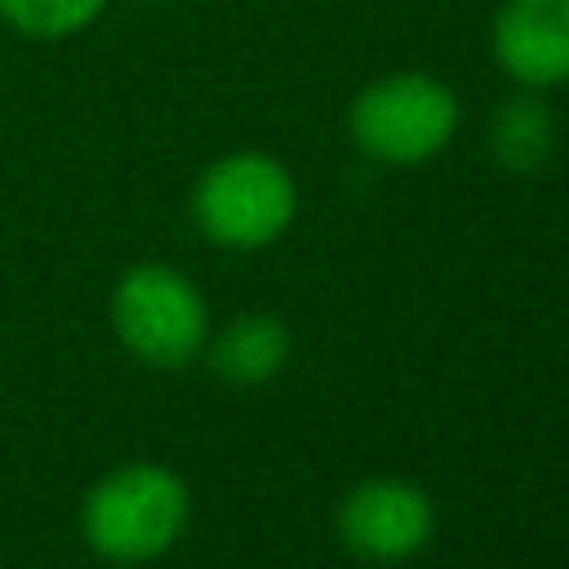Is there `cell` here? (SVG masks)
<instances>
[{
	"mask_svg": "<svg viewBox=\"0 0 569 569\" xmlns=\"http://www.w3.org/2000/svg\"><path fill=\"white\" fill-rule=\"evenodd\" d=\"M111 325L142 365L182 369L204 347V298L182 271L142 262L129 267L116 284Z\"/></svg>",
	"mask_w": 569,
	"mask_h": 569,
	"instance_id": "3957f363",
	"label": "cell"
},
{
	"mask_svg": "<svg viewBox=\"0 0 569 569\" xmlns=\"http://www.w3.org/2000/svg\"><path fill=\"white\" fill-rule=\"evenodd\" d=\"M489 147L493 160L511 173H529L547 160L551 151V111L542 107V98L533 93H516L493 111L489 124Z\"/></svg>",
	"mask_w": 569,
	"mask_h": 569,
	"instance_id": "ba28073f",
	"label": "cell"
},
{
	"mask_svg": "<svg viewBox=\"0 0 569 569\" xmlns=\"http://www.w3.org/2000/svg\"><path fill=\"white\" fill-rule=\"evenodd\" d=\"M431 498L396 476L360 480L338 507V538L351 556L373 565L409 560L431 538Z\"/></svg>",
	"mask_w": 569,
	"mask_h": 569,
	"instance_id": "5b68a950",
	"label": "cell"
},
{
	"mask_svg": "<svg viewBox=\"0 0 569 569\" xmlns=\"http://www.w3.org/2000/svg\"><path fill=\"white\" fill-rule=\"evenodd\" d=\"M351 138L365 156L387 164H418L436 156L458 124L453 93L431 76H382L351 102Z\"/></svg>",
	"mask_w": 569,
	"mask_h": 569,
	"instance_id": "277c9868",
	"label": "cell"
},
{
	"mask_svg": "<svg viewBox=\"0 0 569 569\" xmlns=\"http://www.w3.org/2000/svg\"><path fill=\"white\" fill-rule=\"evenodd\" d=\"M289 360V329L280 316L271 311H244L236 316L209 347V365L227 378V382H240V387H253V382H267L284 369Z\"/></svg>",
	"mask_w": 569,
	"mask_h": 569,
	"instance_id": "52a82bcc",
	"label": "cell"
},
{
	"mask_svg": "<svg viewBox=\"0 0 569 569\" xmlns=\"http://www.w3.org/2000/svg\"><path fill=\"white\" fill-rule=\"evenodd\" d=\"M493 58L529 89L569 80V0H507L493 18Z\"/></svg>",
	"mask_w": 569,
	"mask_h": 569,
	"instance_id": "8992f818",
	"label": "cell"
},
{
	"mask_svg": "<svg viewBox=\"0 0 569 569\" xmlns=\"http://www.w3.org/2000/svg\"><path fill=\"white\" fill-rule=\"evenodd\" d=\"M107 0H0V18L31 40H62L84 31Z\"/></svg>",
	"mask_w": 569,
	"mask_h": 569,
	"instance_id": "9c48e42d",
	"label": "cell"
},
{
	"mask_svg": "<svg viewBox=\"0 0 569 569\" xmlns=\"http://www.w3.org/2000/svg\"><path fill=\"white\" fill-rule=\"evenodd\" d=\"M187 511L191 498L178 471L160 462H124L89 489L80 525L98 556L133 565L169 551L187 525Z\"/></svg>",
	"mask_w": 569,
	"mask_h": 569,
	"instance_id": "6da1fadb",
	"label": "cell"
},
{
	"mask_svg": "<svg viewBox=\"0 0 569 569\" xmlns=\"http://www.w3.org/2000/svg\"><path fill=\"white\" fill-rule=\"evenodd\" d=\"M293 178L262 151H236L209 164L196 182L191 213L222 249H262L293 222Z\"/></svg>",
	"mask_w": 569,
	"mask_h": 569,
	"instance_id": "7a4b0ae2",
	"label": "cell"
}]
</instances>
